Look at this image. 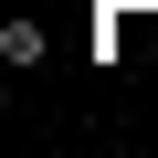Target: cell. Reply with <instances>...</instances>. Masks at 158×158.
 Instances as JSON below:
<instances>
[{"mask_svg":"<svg viewBox=\"0 0 158 158\" xmlns=\"http://www.w3.org/2000/svg\"><path fill=\"white\" fill-rule=\"evenodd\" d=\"M0 63H11V74L42 63V21H32V11H21V21H0Z\"/></svg>","mask_w":158,"mask_h":158,"instance_id":"6da1fadb","label":"cell"}]
</instances>
